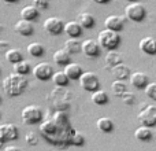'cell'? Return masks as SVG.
<instances>
[{"mask_svg":"<svg viewBox=\"0 0 156 151\" xmlns=\"http://www.w3.org/2000/svg\"><path fill=\"white\" fill-rule=\"evenodd\" d=\"M40 135L48 144L58 149H67L71 146V138L76 129L70 124L67 114L65 111H55L54 116L44 120L40 124Z\"/></svg>","mask_w":156,"mask_h":151,"instance_id":"cell-1","label":"cell"},{"mask_svg":"<svg viewBox=\"0 0 156 151\" xmlns=\"http://www.w3.org/2000/svg\"><path fill=\"white\" fill-rule=\"evenodd\" d=\"M29 85V81L25 76L18 73H11L3 80V91L8 98L19 96L25 92Z\"/></svg>","mask_w":156,"mask_h":151,"instance_id":"cell-2","label":"cell"},{"mask_svg":"<svg viewBox=\"0 0 156 151\" xmlns=\"http://www.w3.org/2000/svg\"><path fill=\"white\" fill-rule=\"evenodd\" d=\"M97 41H99L101 48L107 50V51H114L121 44V35H119V32H114V30H110V29H103L99 32Z\"/></svg>","mask_w":156,"mask_h":151,"instance_id":"cell-3","label":"cell"},{"mask_svg":"<svg viewBox=\"0 0 156 151\" xmlns=\"http://www.w3.org/2000/svg\"><path fill=\"white\" fill-rule=\"evenodd\" d=\"M22 124L25 125H36L44 121V113L40 106L37 105H27L21 111Z\"/></svg>","mask_w":156,"mask_h":151,"instance_id":"cell-4","label":"cell"},{"mask_svg":"<svg viewBox=\"0 0 156 151\" xmlns=\"http://www.w3.org/2000/svg\"><path fill=\"white\" fill-rule=\"evenodd\" d=\"M125 17L132 22H143L147 18V8L138 2H132L125 7Z\"/></svg>","mask_w":156,"mask_h":151,"instance_id":"cell-5","label":"cell"},{"mask_svg":"<svg viewBox=\"0 0 156 151\" xmlns=\"http://www.w3.org/2000/svg\"><path fill=\"white\" fill-rule=\"evenodd\" d=\"M137 120L144 127H149V128L156 127V106L143 105V109L138 113Z\"/></svg>","mask_w":156,"mask_h":151,"instance_id":"cell-6","label":"cell"},{"mask_svg":"<svg viewBox=\"0 0 156 151\" xmlns=\"http://www.w3.org/2000/svg\"><path fill=\"white\" fill-rule=\"evenodd\" d=\"M80 87L86 92H94L100 89V80L94 72H83L80 80Z\"/></svg>","mask_w":156,"mask_h":151,"instance_id":"cell-7","label":"cell"},{"mask_svg":"<svg viewBox=\"0 0 156 151\" xmlns=\"http://www.w3.org/2000/svg\"><path fill=\"white\" fill-rule=\"evenodd\" d=\"M43 28L49 36H59L60 33H65V24L58 17H49V18H47L44 21Z\"/></svg>","mask_w":156,"mask_h":151,"instance_id":"cell-8","label":"cell"},{"mask_svg":"<svg viewBox=\"0 0 156 151\" xmlns=\"http://www.w3.org/2000/svg\"><path fill=\"white\" fill-rule=\"evenodd\" d=\"M81 52L85 55L89 59H94V58H99L101 54V47H100L99 41L93 40V39H86L82 41V46H81Z\"/></svg>","mask_w":156,"mask_h":151,"instance_id":"cell-9","label":"cell"},{"mask_svg":"<svg viewBox=\"0 0 156 151\" xmlns=\"http://www.w3.org/2000/svg\"><path fill=\"white\" fill-rule=\"evenodd\" d=\"M32 73H33V76H34L36 78H37V80L47 81V80H51L55 72H54V68H52L51 63L41 62V63H37V65L33 68Z\"/></svg>","mask_w":156,"mask_h":151,"instance_id":"cell-10","label":"cell"},{"mask_svg":"<svg viewBox=\"0 0 156 151\" xmlns=\"http://www.w3.org/2000/svg\"><path fill=\"white\" fill-rule=\"evenodd\" d=\"M0 138L3 139L4 143L7 142H14L19 138V129L15 124H11V122H7V124H2L0 125Z\"/></svg>","mask_w":156,"mask_h":151,"instance_id":"cell-11","label":"cell"},{"mask_svg":"<svg viewBox=\"0 0 156 151\" xmlns=\"http://www.w3.org/2000/svg\"><path fill=\"white\" fill-rule=\"evenodd\" d=\"M138 48H140V51L143 52V54L154 57V55H156V39L151 37V36L143 37L140 40Z\"/></svg>","mask_w":156,"mask_h":151,"instance_id":"cell-12","label":"cell"},{"mask_svg":"<svg viewBox=\"0 0 156 151\" xmlns=\"http://www.w3.org/2000/svg\"><path fill=\"white\" fill-rule=\"evenodd\" d=\"M129 81H130V85L134 87L136 89H145L149 84L148 76L145 73H143V72H134V73H132Z\"/></svg>","mask_w":156,"mask_h":151,"instance_id":"cell-13","label":"cell"},{"mask_svg":"<svg viewBox=\"0 0 156 151\" xmlns=\"http://www.w3.org/2000/svg\"><path fill=\"white\" fill-rule=\"evenodd\" d=\"M105 29L114 30V32H121L125 28V18L121 15H108L104 19Z\"/></svg>","mask_w":156,"mask_h":151,"instance_id":"cell-14","label":"cell"},{"mask_svg":"<svg viewBox=\"0 0 156 151\" xmlns=\"http://www.w3.org/2000/svg\"><path fill=\"white\" fill-rule=\"evenodd\" d=\"M14 32L21 35V36L27 37V36H32L33 33H34V26H33V24L30 21H26V19L21 18L15 25H14Z\"/></svg>","mask_w":156,"mask_h":151,"instance_id":"cell-15","label":"cell"},{"mask_svg":"<svg viewBox=\"0 0 156 151\" xmlns=\"http://www.w3.org/2000/svg\"><path fill=\"white\" fill-rule=\"evenodd\" d=\"M83 32V28L81 26V24L78 21H69L65 24V33L69 37L78 39Z\"/></svg>","mask_w":156,"mask_h":151,"instance_id":"cell-16","label":"cell"},{"mask_svg":"<svg viewBox=\"0 0 156 151\" xmlns=\"http://www.w3.org/2000/svg\"><path fill=\"white\" fill-rule=\"evenodd\" d=\"M52 59H54L55 65L58 66H67L71 62V54H69L65 48H59L55 51Z\"/></svg>","mask_w":156,"mask_h":151,"instance_id":"cell-17","label":"cell"},{"mask_svg":"<svg viewBox=\"0 0 156 151\" xmlns=\"http://www.w3.org/2000/svg\"><path fill=\"white\" fill-rule=\"evenodd\" d=\"M63 72L67 74V77L70 78V80H80L81 76L83 74L82 68H81V65L77 62H70L67 66H65V70Z\"/></svg>","mask_w":156,"mask_h":151,"instance_id":"cell-18","label":"cell"},{"mask_svg":"<svg viewBox=\"0 0 156 151\" xmlns=\"http://www.w3.org/2000/svg\"><path fill=\"white\" fill-rule=\"evenodd\" d=\"M38 15H40V10L33 4L25 6V7L21 10V18L26 19V21H30V22L36 21V19L38 18Z\"/></svg>","mask_w":156,"mask_h":151,"instance_id":"cell-19","label":"cell"},{"mask_svg":"<svg viewBox=\"0 0 156 151\" xmlns=\"http://www.w3.org/2000/svg\"><path fill=\"white\" fill-rule=\"evenodd\" d=\"M121 63H123V57L119 52H116L115 50L107 52V55H105V69H112L115 66L121 65Z\"/></svg>","mask_w":156,"mask_h":151,"instance_id":"cell-20","label":"cell"},{"mask_svg":"<svg viewBox=\"0 0 156 151\" xmlns=\"http://www.w3.org/2000/svg\"><path fill=\"white\" fill-rule=\"evenodd\" d=\"M134 138L137 139L138 142H144V143H147V142L152 140V138H154V132H152V129L149 127H144V125H141V127H138L137 129L134 131Z\"/></svg>","mask_w":156,"mask_h":151,"instance_id":"cell-21","label":"cell"},{"mask_svg":"<svg viewBox=\"0 0 156 151\" xmlns=\"http://www.w3.org/2000/svg\"><path fill=\"white\" fill-rule=\"evenodd\" d=\"M111 72H112L115 80H121V81L127 80V78H130V76H132V70H130V68H127V66L123 65V63H121V65L112 68L111 69Z\"/></svg>","mask_w":156,"mask_h":151,"instance_id":"cell-22","label":"cell"},{"mask_svg":"<svg viewBox=\"0 0 156 151\" xmlns=\"http://www.w3.org/2000/svg\"><path fill=\"white\" fill-rule=\"evenodd\" d=\"M77 21L80 22L83 29H93L94 25H96V18H94V15L90 13H81L80 15H78Z\"/></svg>","mask_w":156,"mask_h":151,"instance_id":"cell-23","label":"cell"},{"mask_svg":"<svg viewBox=\"0 0 156 151\" xmlns=\"http://www.w3.org/2000/svg\"><path fill=\"white\" fill-rule=\"evenodd\" d=\"M90 100H92V103L96 105V106H104V105L108 103L110 98H108V95H107L105 91H103V89H97V91L92 92Z\"/></svg>","mask_w":156,"mask_h":151,"instance_id":"cell-24","label":"cell"},{"mask_svg":"<svg viewBox=\"0 0 156 151\" xmlns=\"http://www.w3.org/2000/svg\"><path fill=\"white\" fill-rule=\"evenodd\" d=\"M96 128L103 133H111L114 131V122L108 117H100L96 121Z\"/></svg>","mask_w":156,"mask_h":151,"instance_id":"cell-25","label":"cell"},{"mask_svg":"<svg viewBox=\"0 0 156 151\" xmlns=\"http://www.w3.org/2000/svg\"><path fill=\"white\" fill-rule=\"evenodd\" d=\"M81 46H82V41H80L78 39H73L69 37L67 40L65 41V50L71 55H76L78 52H81Z\"/></svg>","mask_w":156,"mask_h":151,"instance_id":"cell-26","label":"cell"},{"mask_svg":"<svg viewBox=\"0 0 156 151\" xmlns=\"http://www.w3.org/2000/svg\"><path fill=\"white\" fill-rule=\"evenodd\" d=\"M4 58H5V61H7V62L15 65V63L23 61V54H22V51H21V50H18V48H10L4 54Z\"/></svg>","mask_w":156,"mask_h":151,"instance_id":"cell-27","label":"cell"},{"mask_svg":"<svg viewBox=\"0 0 156 151\" xmlns=\"http://www.w3.org/2000/svg\"><path fill=\"white\" fill-rule=\"evenodd\" d=\"M26 51L29 55H32L33 58H40L45 55V47L40 43H30L26 47Z\"/></svg>","mask_w":156,"mask_h":151,"instance_id":"cell-28","label":"cell"},{"mask_svg":"<svg viewBox=\"0 0 156 151\" xmlns=\"http://www.w3.org/2000/svg\"><path fill=\"white\" fill-rule=\"evenodd\" d=\"M14 69V73H18V74H22V76H26L30 73V70H33L32 69V63L29 62V61L23 59L21 61V62L15 63V65L12 66Z\"/></svg>","mask_w":156,"mask_h":151,"instance_id":"cell-29","label":"cell"},{"mask_svg":"<svg viewBox=\"0 0 156 151\" xmlns=\"http://www.w3.org/2000/svg\"><path fill=\"white\" fill-rule=\"evenodd\" d=\"M111 91H112V94L115 95V96L122 98L127 92V85H126L125 81L115 80L112 84H111Z\"/></svg>","mask_w":156,"mask_h":151,"instance_id":"cell-30","label":"cell"},{"mask_svg":"<svg viewBox=\"0 0 156 151\" xmlns=\"http://www.w3.org/2000/svg\"><path fill=\"white\" fill-rule=\"evenodd\" d=\"M52 81H54V84L58 87H67L69 83H70V78L67 77V74H66L65 72L59 70V72H55L54 73Z\"/></svg>","mask_w":156,"mask_h":151,"instance_id":"cell-31","label":"cell"},{"mask_svg":"<svg viewBox=\"0 0 156 151\" xmlns=\"http://www.w3.org/2000/svg\"><path fill=\"white\" fill-rule=\"evenodd\" d=\"M83 144H85V136L81 132L76 131V133H74L73 138H71V146L81 147V146H83Z\"/></svg>","mask_w":156,"mask_h":151,"instance_id":"cell-32","label":"cell"},{"mask_svg":"<svg viewBox=\"0 0 156 151\" xmlns=\"http://www.w3.org/2000/svg\"><path fill=\"white\" fill-rule=\"evenodd\" d=\"M144 91H145V95L149 98V99H152L156 102V83H149L148 87H147Z\"/></svg>","mask_w":156,"mask_h":151,"instance_id":"cell-33","label":"cell"},{"mask_svg":"<svg viewBox=\"0 0 156 151\" xmlns=\"http://www.w3.org/2000/svg\"><path fill=\"white\" fill-rule=\"evenodd\" d=\"M122 102H123L125 105H127V106H133L136 103V95L133 94V92L127 91L126 94L122 96Z\"/></svg>","mask_w":156,"mask_h":151,"instance_id":"cell-34","label":"cell"},{"mask_svg":"<svg viewBox=\"0 0 156 151\" xmlns=\"http://www.w3.org/2000/svg\"><path fill=\"white\" fill-rule=\"evenodd\" d=\"M25 142H26L29 146H36V144L38 143V138L34 132H29V133H26V136H25Z\"/></svg>","mask_w":156,"mask_h":151,"instance_id":"cell-35","label":"cell"},{"mask_svg":"<svg viewBox=\"0 0 156 151\" xmlns=\"http://www.w3.org/2000/svg\"><path fill=\"white\" fill-rule=\"evenodd\" d=\"M49 3L51 0H33V6H36L40 11H45L49 7Z\"/></svg>","mask_w":156,"mask_h":151,"instance_id":"cell-36","label":"cell"},{"mask_svg":"<svg viewBox=\"0 0 156 151\" xmlns=\"http://www.w3.org/2000/svg\"><path fill=\"white\" fill-rule=\"evenodd\" d=\"M8 50H10V47H8V43H7V41H0V52L5 54Z\"/></svg>","mask_w":156,"mask_h":151,"instance_id":"cell-37","label":"cell"},{"mask_svg":"<svg viewBox=\"0 0 156 151\" xmlns=\"http://www.w3.org/2000/svg\"><path fill=\"white\" fill-rule=\"evenodd\" d=\"M4 151H21V149L16 147V146H7L4 149Z\"/></svg>","mask_w":156,"mask_h":151,"instance_id":"cell-38","label":"cell"},{"mask_svg":"<svg viewBox=\"0 0 156 151\" xmlns=\"http://www.w3.org/2000/svg\"><path fill=\"white\" fill-rule=\"evenodd\" d=\"M92 2H94V3H97V4H107V3H110V2H112V0H92Z\"/></svg>","mask_w":156,"mask_h":151,"instance_id":"cell-39","label":"cell"},{"mask_svg":"<svg viewBox=\"0 0 156 151\" xmlns=\"http://www.w3.org/2000/svg\"><path fill=\"white\" fill-rule=\"evenodd\" d=\"M2 2H4V3H7V4H14V3H16V2H19V0H2Z\"/></svg>","mask_w":156,"mask_h":151,"instance_id":"cell-40","label":"cell"},{"mask_svg":"<svg viewBox=\"0 0 156 151\" xmlns=\"http://www.w3.org/2000/svg\"><path fill=\"white\" fill-rule=\"evenodd\" d=\"M4 144H5V143H4V142H3V139H2V138H0V149H2V147H3V146H4Z\"/></svg>","mask_w":156,"mask_h":151,"instance_id":"cell-41","label":"cell"},{"mask_svg":"<svg viewBox=\"0 0 156 151\" xmlns=\"http://www.w3.org/2000/svg\"><path fill=\"white\" fill-rule=\"evenodd\" d=\"M127 2H130V3H132V2H137V0H127Z\"/></svg>","mask_w":156,"mask_h":151,"instance_id":"cell-42","label":"cell"},{"mask_svg":"<svg viewBox=\"0 0 156 151\" xmlns=\"http://www.w3.org/2000/svg\"><path fill=\"white\" fill-rule=\"evenodd\" d=\"M0 74H2V68H0Z\"/></svg>","mask_w":156,"mask_h":151,"instance_id":"cell-43","label":"cell"},{"mask_svg":"<svg viewBox=\"0 0 156 151\" xmlns=\"http://www.w3.org/2000/svg\"><path fill=\"white\" fill-rule=\"evenodd\" d=\"M0 102H2V96H0Z\"/></svg>","mask_w":156,"mask_h":151,"instance_id":"cell-44","label":"cell"},{"mask_svg":"<svg viewBox=\"0 0 156 151\" xmlns=\"http://www.w3.org/2000/svg\"><path fill=\"white\" fill-rule=\"evenodd\" d=\"M0 117H2V111H0Z\"/></svg>","mask_w":156,"mask_h":151,"instance_id":"cell-45","label":"cell"},{"mask_svg":"<svg viewBox=\"0 0 156 151\" xmlns=\"http://www.w3.org/2000/svg\"><path fill=\"white\" fill-rule=\"evenodd\" d=\"M0 29H2V26H0Z\"/></svg>","mask_w":156,"mask_h":151,"instance_id":"cell-46","label":"cell"}]
</instances>
